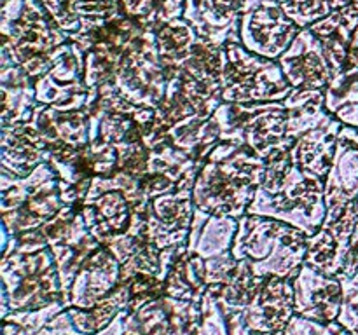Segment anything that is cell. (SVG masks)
<instances>
[{
    "label": "cell",
    "instance_id": "6da1fadb",
    "mask_svg": "<svg viewBox=\"0 0 358 335\" xmlns=\"http://www.w3.org/2000/svg\"><path fill=\"white\" fill-rule=\"evenodd\" d=\"M264 174L266 161L252 149L231 142L217 143L192 187L194 211L241 218L247 215Z\"/></svg>",
    "mask_w": 358,
    "mask_h": 335
},
{
    "label": "cell",
    "instance_id": "7a4b0ae2",
    "mask_svg": "<svg viewBox=\"0 0 358 335\" xmlns=\"http://www.w3.org/2000/svg\"><path fill=\"white\" fill-rule=\"evenodd\" d=\"M247 213L282 220L313 236L327 216L325 181L294 166L289 152L278 154L266 161L264 180Z\"/></svg>",
    "mask_w": 358,
    "mask_h": 335
},
{
    "label": "cell",
    "instance_id": "3957f363",
    "mask_svg": "<svg viewBox=\"0 0 358 335\" xmlns=\"http://www.w3.org/2000/svg\"><path fill=\"white\" fill-rule=\"evenodd\" d=\"M69 40L41 0H0V61H13L31 80L44 75Z\"/></svg>",
    "mask_w": 358,
    "mask_h": 335
},
{
    "label": "cell",
    "instance_id": "277c9868",
    "mask_svg": "<svg viewBox=\"0 0 358 335\" xmlns=\"http://www.w3.org/2000/svg\"><path fill=\"white\" fill-rule=\"evenodd\" d=\"M308 236L304 230L261 215L238 218L233 251L236 260H247L255 276L294 279L306 260Z\"/></svg>",
    "mask_w": 358,
    "mask_h": 335
},
{
    "label": "cell",
    "instance_id": "5b68a950",
    "mask_svg": "<svg viewBox=\"0 0 358 335\" xmlns=\"http://www.w3.org/2000/svg\"><path fill=\"white\" fill-rule=\"evenodd\" d=\"M63 206L62 180L51 163L37 166L28 177L0 170V213L10 236L41 229Z\"/></svg>",
    "mask_w": 358,
    "mask_h": 335
},
{
    "label": "cell",
    "instance_id": "8992f818",
    "mask_svg": "<svg viewBox=\"0 0 358 335\" xmlns=\"http://www.w3.org/2000/svg\"><path fill=\"white\" fill-rule=\"evenodd\" d=\"M220 142L238 143L254 150L264 161L289 152L296 142L289 136V112L282 101L226 103L212 115Z\"/></svg>",
    "mask_w": 358,
    "mask_h": 335
},
{
    "label": "cell",
    "instance_id": "52a82bcc",
    "mask_svg": "<svg viewBox=\"0 0 358 335\" xmlns=\"http://www.w3.org/2000/svg\"><path fill=\"white\" fill-rule=\"evenodd\" d=\"M220 86L222 101L226 103L282 101L294 89L278 59L255 54L241 42L224 44Z\"/></svg>",
    "mask_w": 358,
    "mask_h": 335
},
{
    "label": "cell",
    "instance_id": "ba28073f",
    "mask_svg": "<svg viewBox=\"0 0 358 335\" xmlns=\"http://www.w3.org/2000/svg\"><path fill=\"white\" fill-rule=\"evenodd\" d=\"M168 73L159 58L156 31L145 34L129 47L112 80L96 93H114L138 107L156 110L163 101Z\"/></svg>",
    "mask_w": 358,
    "mask_h": 335
},
{
    "label": "cell",
    "instance_id": "9c48e42d",
    "mask_svg": "<svg viewBox=\"0 0 358 335\" xmlns=\"http://www.w3.org/2000/svg\"><path fill=\"white\" fill-rule=\"evenodd\" d=\"M84 51L72 40L59 45L52 54V65L35 80V94L41 105L58 110H90L98 93L84 82Z\"/></svg>",
    "mask_w": 358,
    "mask_h": 335
},
{
    "label": "cell",
    "instance_id": "30bf717a",
    "mask_svg": "<svg viewBox=\"0 0 358 335\" xmlns=\"http://www.w3.org/2000/svg\"><path fill=\"white\" fill-rule=\"evenodd\" d=\"M303 30L290 20L278 0H245L240 20V42L259 56L280 59Z\"/></svg>",
    "mask_w": 358,
    "mask_h": 335
},
{
    "label": "cell",
    "instance_id": "8fae6325",
    "mask_svg": "<svg viewBox=\"0 0 358 335\" xmlns=\"http://www.w3.org/2000/svg\"><path fill=\"white\" fill-rule=\"evenodd\" d=\"M192 181H180V187L168 194L150 199L147 204L145 223L147 239L159 250L173 246H187L194 220Z\"/></svg>",
    "mask_w": 358,
    "mask_h": 335
},
{
    "label": "cell",
    "instance_id": "7c38bea8",
    "mask_svg": "<svg viewBox=\"0 0 358 335\" xmlns=\"http://www.w3.org/2000/svg\"><path fill=\"white\" fill-rule=\"evenodd\" d=\"M220 91L184 75H171L168 79L166 93L159 107L154 110L150 131L161 133L187 119H210L222 105Z\"/></svg>",
    "mask_w": 358,
    "mask_h": 335
},
{
    "label": "cell",
    "instance_id": "4fadbf2b",
    "mask_svg": "<svg viewBox=\"0 0 358 335\" xmlns=\"http://www.w3.org/2000/svg\"><path fill=\"white\" fill-rule=\"evenodd\" d=\"M355 222L357 202L353 201L346 206L339 218L325 220L324 225L310 236L304 264L332 278H339L348 264Z\"/></svg>",
    "mask_w": 358,
    "mask_h": 335
},
{
    "label": "cell",
    "instance_id": "5bb4252c",
    "mask_svg": "<svg viewBox=\"0 0 358 335\" xmlns=\"http://www.w3.org/2000/svg\"><path fill=\"white\" fill-rule=\"evenodd\" d=\"M278 63L294 89L325 91L332 80V68L324 45L310 28H303L297 34Z\"/></svg>",
    "mask_w": 358,
    "mask_h": 335
},
{
    "label": "cell",
    "instance_id": "9a60e30c",
    "mask_svg": "<svg viewBox=\"0 0 358 335\" xmlns=\"http://www.w3.org/2000/svg\"><path fill=\"white\" fill-rule=\"evenodd\" d=\"M358 198V129L353 126H341L338 135V147L331 171L325 178V220L341 216L350 202Z\"/></svg>",
    "mask_w": 358,
    "mask_h": 335
},
{
    "label": "cell",
    "instance_id": "2e32d148",
    "mask_svg": "<svg viewBox=\"0 0 358 335\" xmlns=\"http://www.w3.org/2000/svg\"><path fill=\"white\" fill-rule=\"evenodd\" d=\"M121 283V264L108 248L101 244L77 271L72 286L63 297L66 307L91 309L110 295Z\"/></svg>",
    "mask_w": 358,
    "mask_h": 335
},
{
    "label": "cell",
    "instance_id": "e0dca14e",
    "mask_svg": "<svg viewBox=\"0 0 358 335\" xmlns=\"http://www.w3.org/2000/svg\"><path fill=\"white\" fill-rule=\"evenodd\" d=\"M296 314L308 320L332 323L343 307V285L338 278L303 264L294 278Z\"/></svg>",
    "mask_w": 358,
    "mask_h": 335
},
{
    "label": "cell",
    "instance_id": "ac0fdd59",
    "mask_svg": "<svg viewBox=\"0 0 358 335\" xmlns=\"http://www.w3.org/2000/svg\"><path fill=\"white\" fill-rule=\"evenodd\" d=\"M296 314L294 279L269 276L259 286L250 306L245 311L250 332L255 334H275L285 330Z\"/></svg>",
    "mask_w": 358,
    "mask_h": 335
},
{
    "label": "cell",
    "instance_id": "d6986e66",
    "mask_svg": "<svg viewBox=\"0 0 358 335\" xmlns=\"http://www.w3.org/2000/svg\"><path fill=\"white\" fill-rule=\"evenodd\" d=\"M28 124L44 138L51 156L59 150L83 149L91 142L90 110H58L38 105Z\"/></svg>",
    "mask_w": 358,
    "mask_h": 335
},
{
    "label": "cell",
    "instance_id": "ffe728a7",
    "mask_svg": "<svg viewBox=\"0 0 358 335\" xmlns=\"http://www.w3.org/2000/svg\"><path fill=\"white\" fill-rule=\"evenodd\" d=\"M245 0H185L184 20L217 45L240 42V20Z\"/></svg>",
    "mask_w": 358,
    "mask_h": 335
},
{
    "label": "cell",
    "instance_id": "44dd1931",
    "mask_svg": "<svg viewBox=\"0 0 358 335\" xmlns=\"http://www.w3.org/2000/svg\"><path fill=\"white\" fill-rule=\"evenodd\" d=\"M49 147L31 124L0 128V170L28 177L41 164L49 163Z\"/></svg>",
    "mask_w": 358,
    "mask_h": 335
},
{
    "label": "cell",
    "instance_id": "7402d4cb",
    "mask_svg": "<svg viewBox=\"0 0 358 335\" xmlns=\"http://www.w3.org/2000/svg\"><path fill=\"white\" fill-rule=\"evenodd\" d=\"M77 208L87 229L100 243L126 232L131 225L133 206L121 191H107L96 198H86L77 202Z\"/></svg>",
    "mask_w": 358,
    "mask_h": 335
},
{
    "label": "cell",
    "instance_id": "603a6c76",
    "mask_svg": "<svg viewBox=\"0 0 358 335\" xmlns=\"http://www.w3.org/2000/svg\"><path fill=\"white\" fill-rule=\"evenodd\" d=\"M341 126L338 119H332L327 124L311 129L296 140L292 149L289 150L294 166L299 168L308 177L325 181L334 161Z\"/></svg>",
    "mask_w": 358,
    "mask_h": 335
},
{
    "label": "cell",
    "instance_id": "cb8c5ba5",
    "mask_svg": "<svg viewBox=\"0 0 358 335\" xmlns=\"http://www.w3.org/2000/svg\"><path fill=\"white\" fill-rule=\"evenodd\" d=\"M0 89H2V112L0 128L24 124L37 110L35 82L13 61H0Z\"/></svg>",
    "mask_w": 358,
    "mask_h": 335
},
{
    "label": "cell",
    "instance_id": "d4e9b609",
    "mask_svg": "<svg viewBox=\"0 0 358 335\" xmlns=\"http://www.w3.org/2000/svg\"><path fill=\"white\" fill-rule=\"evenodd\" d=\"M310 30L320 38L334 77L346 63L358 30V2L339 7L327 17L311 24Z\"/></svg>",
    "mask_w": 358,
    "mask_h": 335
},
{
    "label": "cell",
    "instance_id": "484cf974",
    "mask_svg": "<svg viewBox=\"0 0 358 335\" xmlns=\"http://www.w3.org/2000/svg\"><path fill=\"white\" fill-rule=\"evenodd\" d=\"M325 108L341 124L358 129V30L346 63L325 89Z\"/></svg>",
    "mask_w": 358,
    "mask_h": 335
},
{
    "label": "cell",
    "instance_id": "4316f807",
    "mask_svg": "<svg viewBox=\"0 0 358 335\" xmlns=\"http://www.w3.org/2000/svg\"><path fill=\"white\" fill-rule=\"evenodd\" d=\"M208 285V271H206V260L185 248L178 258L175 260L170 274L166 278L164 293L173 299L189 300V302L201 304Z\"/></svg>",
    "mask_w": 358,
    "mask_h": 335
},
{
    "label": "cell",
    "instance_id": "83f0119b",
    "mask_svg": "<svg viewBox=\"0 0 358 335\" xmlns=\"http://www.w3.org/2000/svg\"><path fill=\"white\" fill-rule=\"evenodd\" d=\"M283 103L289 112V136L292 142L299 140L304 133L336 119L325 108V91L292 89Z\"/></svg>",
    "mask_w": 358,
    "mask_h": 335
},
{
    "label": "cell",
    "instance_id": "f1b7e54d",
    "mask_svg": "<svg viewBox=\"0 0 358 335\" xmlns=\"http://www.w3.org/2000/svg\"><path fill=\"white\" fill-rule=\"evenodd\" d=\"M238 230V218L231 216H208L189 236L187 250L196 251L205 260L220 257L231 251Z\"/></svg>",
    "mask_w": 358,
    "mask_h": 335
},
{
    "label": "cell",
    "instance_id": "f546056e",
    "mask_svg": "<svg viewBox=\"0 0 358 335\" xmlns=\"http://www.w3.org/2000/svg\"><path fill=\"white\" fill-rule=\"evenodd\" d=\"M201 35L196 31V28L184 20V16L170 21L159 30H156L157 49H159V58L166 68L168 77L180 66V63L187 58L189 52L196 45Z\"/></svg>",
    "mask_w": 358,
    "mask_h": 335
},
{
    "label": "cell",
    "instance_id": "4dcf8cb0",
    "mask_svg": "<svg viewBox=\"0 0 358 335\" xmlns=\"http://www.w3.org/2000/svg\"><path fill=\"white\" fill-rule=\"evenodd\" d=\"M122 13L145 30H159L184 16L185 0H119Z\"/></svg>",
    "mask_w": 358,
    "mask_h": 335
},
{
    "label": "cell",
    "instance_id": "1f68e13d",
    "mask_svg": "<svg viewBox=\"0 0 358 335\" xmlns=\"http://www.w3.org/2000/svg\"><path fill=\"white\" fill-rule=\"evenodd\" d=\"M278 2L287 16L296 21L299 28H310L336 9L346 6L343 0H278Z\"/></svg>",
    "mask_w": 358,
    "mask_h": 335
},
{
    "label": "cell",
    "instance_id": "d6a6232c",
    "mask_svg": "<svg viewBox=\"0 0 358 335\" xmlns=\"http://www.w3.org/2000/svg\"><path fill=\"white\" fill-rule=\"evenodd\" d=\"M52 20L58 23L66 34V37H72L77 31V9H79L80 0H41Z\"/></svg>",
    "mask_w": 358,
    "mask_h": 335
},
{
    "label": "cell",
    "instance_id": "836d02e7",
    "mask_svg": "<svg viewBox=\"0 0 358 335\" xmlns=\"http://www.w3.org/2000/svg\"><path fill=\"white\" fill-rule=\"evenodd\" d=\"M357 222H355V229H353V236H352V246H350V258L348 264H346V269L341 272L338 279H345V278H352L358 272V198H357Z\"/></svg>",
    "mask_w": 358,
    "mask_h": 335
},
{
    "label": "cell",
    "instance_id": "e575fe53",
    "mask_svg": "<svg viewBox=\"0 0 358 335\" xmlns=\"http://www.w3.org/2000/svg\"><path fill=\"white\" fill-rule=\"evenodd\" d=\"M343 2H345L346 6H348V3H352V2H358V0H343Z\"/></svg>",
    "mask_w": 358,
    "mask_h": 335
}]
</instances>
